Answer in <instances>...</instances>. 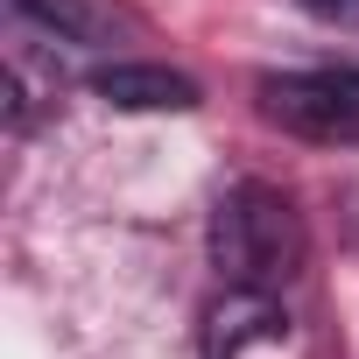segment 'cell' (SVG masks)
Segmentation results:
<instances>
[{"label": "cell", "instance_id": "1", "mask_svg": "<svg viewBox=\"0 0 359 359\" xmlns=\"http://www.w3.org/2000/svg\"><path fill=\"white\" fill-rule=\"evenodd\" d=\"M310 233L303 212L275 191V184H240L212 205V268L226 275V289H289L303 275Z\"/></svg>", "mask_w": 359, "mask_h": 359}, {"label": "cell", "instance_id": "2", "mask_svg": "<svg viewBox=\"0 0 359 359\" xmlns=\"http://www.w3.org/2000/svg\"><path fill=\"white\" fill-rule=\"evenodd\" d=\"M261 120H275L296 141L352 148L359 141V71H289L261 78Z\"/></svg>", "mask_w": 359, "mask_h": 359}, {"label": "cell", "instance_id": "3", "mask_svg": "<svg viewBox=\"0 0 359 359\" xmlns=\"http://www.w3.org/2000/svg\"><path fill=\"white\" fill-rule=\"evenodd\" d=\"M289 338V310L268 289H226L205 310V359H240L247 345H275Z\"/></svg>", "mask_w": 359, "mask_h": 359}, {"label": "cell", "instance_id": "4", "mask_svg": "<svg viewBox=\"0 0 359 359\" xmlns=\"http://www.w3.org/2000/svg\"><path fill=\"white\" fill-rule=\"evenodd\" d=\"M92 92L113 113H191L198 106V78L169 71V64H99Z\"/></svg>", "mask_w": 359, "mask_h": 359}, {"label": "cell", "instance_id": "5", "mask_svg": "<svg viewBox=\"0 0 359 359\" xmlns=\"http://www.w3.org/2000/svg\"><path fill=\"white\" fill-rule=\"evenodd\" d=\"M15 15H29L57 43H85V50H99V43H113L127 29V15L113 0H15Z\"/></svg>", "mask_w": 359, "mask_h": 359}, {"label": "cell", "instance_id": "6", "mask_svg": "<svg viewBox=\"0 0 359 359\" xmlns=\"http://www.w3.org/2000/svg\"><path fill=\"white\" fill-rule=\"evenodd\" d=\"M296 8L324 29H359V0H296Z\"/></svg>", "mask_w": 359, "mask_h": 359}]
</instances>
